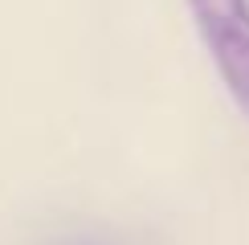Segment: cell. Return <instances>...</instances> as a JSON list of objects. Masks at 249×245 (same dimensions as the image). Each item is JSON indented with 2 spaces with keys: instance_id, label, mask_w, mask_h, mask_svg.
<instances>
[{
  "instance_id": "obj_1",
  "label": "cell",
  "mask_w": 249,
  "mask_h": 245,
  "mask_svg": "<svg viewBox=\"0 0 249 245\" xmlns=\"http://www.w3.org/2000/svg\"><path fill=\"white\" fill-rule=\"evenodd\" d=\"M225 90L249 115V0H188Z\"/></svg>"
},
{
  "instance_id": "obj_2",
  "label": "cell",
  "mask_w": 249,
  "mask_h": 245,
  "mask_svg": "<svg viewBox=\"0 0 249 245\" xmlns=\"http://www.w3.org/2000/svg\"><path fill=\"white\" fill-rule=\"evenodd\" d=\"M78 245H94V241H78Z\"/></svg>"
}]
</instances>
